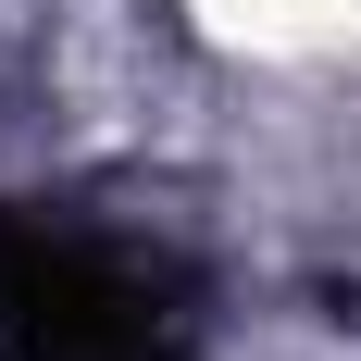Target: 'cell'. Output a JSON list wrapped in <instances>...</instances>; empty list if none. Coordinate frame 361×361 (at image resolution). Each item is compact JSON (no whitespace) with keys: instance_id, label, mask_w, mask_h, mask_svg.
<instances>
[{"instance_id":"cell-1","label":"cell","mask_w":361,"mask_h":361,"mask_svg":"<svg viewBox=\"0 0 361 361\" xmlns=\"http://www.w3.org/2000/svg\"><path fill=\"white\" fill-rule=\"evenodd\" d=\"M175 274L63 212L0 200V361H175Z\"/></svg>"}]
</instances>
